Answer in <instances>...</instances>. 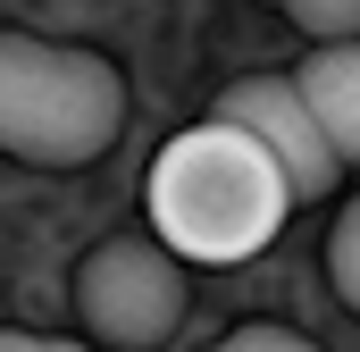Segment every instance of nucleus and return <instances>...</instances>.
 <instances>
[{
	"instance_id": "1",
	"label": "nucleus",
	"mask_w": 360,
	"mask_h": 352,
	"mask_svg": "<svg viewBox=\"0 0 360 352\" xmlns=\"http://www.w3.org/2000/svg\"><path fill=\"white\" fill-rule=\"evenodd\" d=\"M143 201H151V244L184 268H243L293 218L285 168L252 134H235L226 118H201V126L168 134Z\"/></svg>"
},
{
	"instance_id": "2",
	"label": "nucleus",
	"mask_w": 360,
	"mask_h": 352,
	"mask_svg": "<svg viewBox=\"0 0 360 352\" xmlns=\"http://www.w3.org/2000/svg\"><path fill=\"white\" fill-rule=\"evenodd\" d=\"M126 126V84L101 51L0 34V151L34 168H84Z\"/></svg>"
},
{
	"instance_id": "3",
	"label": "nucleus",
	"mask_w": 360,
	"mask_h": 352,
	"mask_svg": "<svg viewBox=\"0 0 360 352\" xmlns=\"http://www.w3.org/2000/svg\"><path fill=\"white\" fill-rule=\"evenodd\" d=\"M76 319L92 344L117 352H160L184 319V260H168L151 235H109L76 268Z\"/></svg>"
},
{
	"instance_id": "4",
	"label": "nucleus",
	"mask_w": 360,
	"mask_h": 352,
	"mask_svg": "<svg viewBox=\"0 0 360 352\" xmlns=\"http://www.w3.org/2000/svg\"><path fill=\"white\" fill-rule=\"evenodd\" d=\"M210 118H226L235 134H252L276 168H285L293 201H319V193L344 176V168H335V151L319 143V126H310V109H302L293 76H235V84L210 101Z\"/></svg>"
},
{
	"instance_id": "5",
	"label": "nucleus",
	"mask_w": 360,
	"mask_h": 352,
	"mask_svg": "<svg viewBox=\"0 0 360 352\" xmlns=\"http://www.w3.org/2000/svg\"><path fill=\"white\" fill-rule=\"evenodd\" d=\"M293 92H302L319 143L335 151V168H360V42H319L293 68Z\"/></svg>"
},
{
	"instance_id": "6",
	"label": "nucleus",
	"mask_w": 360,
	"mask_h": 352,
	"mask_svg": "<svg viewBox=\"0 0 360 352\" xmlns=\"http://www.w3.org/2000/svg\"><path fill=\"white\" fill-rule=\"evenodd\" d=\"M327 285H335L344 310H360V193L344 201V218H335V235H327Z\"/></svg>"
},
{
	"instance_id": "7",
	"label": "nucleus",
	"mask_w": 360,
	"mask_h": 352,
	"mask_svg": "<svg viewBox=\"0 0 360 352\" xmlns=\"http://www.w3.org/2000/svg\"><path fill=\"white\" fill-rule=\"evenodd\" d=\"M310 42H360V0H285Z\"/></svg>"
},
{
	"instance_id": "8",
	"label": "nucleus",
	"mask_w": 360,
	"mask_h": 352,
	"mask_svg": "<svg viewBox=\"0 0 360 352\" xmlns=\"http://www.w3.org/2000/svg\"><path fill=\"white\" fill-rule=\"evenodd\" d=\"M210 352H319V344L293 336V327H235L226 344H210Z\"/></svg>"
},
{
	"instance_id": "9",
	"label": "nucleus",
	"mask_w": 360,
	"mask_h": 352,
	"mask_svg": "<svg viewBox=\"0 0 360 352\" xmlns=\"http://www.w3.org/2000/svg\"><path fill=\"white\" fill-rule=\"evenodd\" d=\"M0 352H92V344H68V336H25V327H0Z\"/></svg>"
},
{
	"instance_id": "10",
	"label": "nucleus",
	"mask_w": 360,
	"mask_h": 352,
	"mask_svg": "<svg viewBox=\"0 0 360 352\" xmlns=\"http://www.w3.org/2000/svg\"><path fill=\"white\" fill-rule=\"evenodd\" d=\"M276 8H285V0H276Z\"/></svg>"
}]
</instances>
